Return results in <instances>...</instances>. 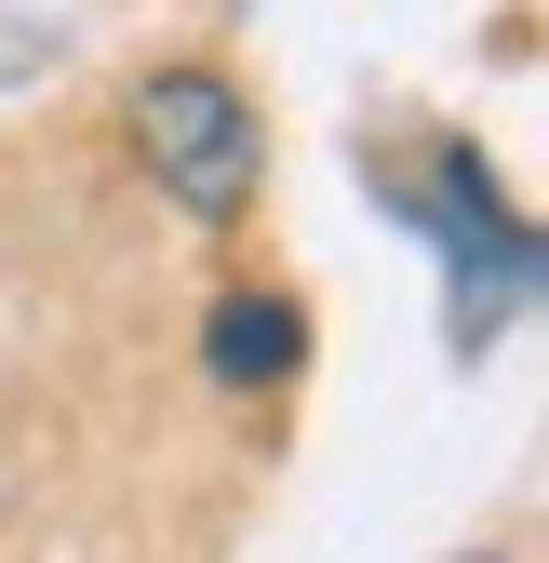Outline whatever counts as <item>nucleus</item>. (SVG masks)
Returning a JSON list of instances; mask_svg holds the SVG:
<instances>
[{
	"label": "nucleus",
	"instance_id": "f257e3e1",
	"mask_svg": "<svg viewBox=\"0 0 549 563\" xmlns=\"http://www.w3.org/2000/svg\"><path fill=\"white\" fill-rule=\"evenodd\" d=\"M134 148H148V175L188 201V216H242L255 201V108L228 67H161L148 95H134Z\"/></svg>",
	"mask_w": 549,
	"mask_h": 563
},
{
	"label": "nucleus",
	"instance_id": "f03ea898",
	"mask_svg": "<svg viewBox=\"0 0 549 563\" xmlns=\"http://www.w3.org/2000/svg\"><path fill=\"white\" fill-rule=\"evenodd\" d=\"M416 216H429V242L456 255V349H483L496 335V309L536 282V242L509 229V201H496V175L469 162V148H442L429 175H416Z\"/></svg>",
	"mask_w": 549,
	"mask_h": 563
},
{
	"label": "nucleus",
	"instance_id": "7ed1b4c3",
	"mask_svg": "<svg viewBox=\"0 0 549 563\" xmlns=\"http://www.w3.org/2000/svg\"><path fill=\"white\" fill-rule=\"evenodd\" d=\"M295 296H228L215 309V335H201V363H215L228 389H255V376H295Z\"/></svg>",
	"mask_w": 549,
	"mask_h": 563
},
{
	"label": "nucleus",
	"instance_id": "20e7f679",
	"mask_svg": "<svg viewBox=\"0 0 549 563\" xmlns=\"http://www.w3.org/2000/svg\"><path fill=\"white\" fill-rule=\"evenodd\" d=\"M469 563H509V550H469Z\"/></svg>",
	"mask_w": 549,
	"mask_h": 563
}]
</instances>
